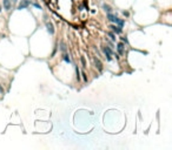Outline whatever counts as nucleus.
Instances as JSON below:
<instances>
[{
  "label": "nucleus",
  "mask_w": 172,
  "mask_h": 150,
  "mask_svg": "<svg viewBox=\"0 0 172 150\" xmlns=\"http://www.w3.org/2000/svg\"><path fill=\"white\" fill-rule=\"evenodd\" d=\"M101 52L104 53L106 60H107L109 62H110V61H112L113 51H112V48H111L110 46H101Z\"/></svg>",
  "instance_id": "nucleus-1"
},
{
  "label": "nucleus",
  "mask_w": 172,
  "mask_h": 150,
  "mask_svg": "<svg viewBox=\"0 0 172 150\" xmlns=\"http://www.w3.org/2000/svg\"><path fill=\"white\" fill-rule=\"evenodd\" d=\"M31 4H32L31 0H21V1L19 2V5H18V10H19V11L25 10V8H27Z\"/></svg>",
  "instance_id": "nucleus-2"
},
{
  "label": "nucleus",
  "mask_w": 172,
  "mask_h": 150,
  "mask_svg": "<svg viewBox=\"0 0 172 150\" xmlns=\"http://www.w3.org/2000/svg\"><path fill=\"white\" fill-rule=\"evenodd\" d=\"M117 52L119 55H124L125 54V44L124 42H118L117 44Z\"/></svg>",
  "instance_id": "nucleus-3"
},
{
  "label": "nucleus",
  "mask_w": 172,
  "mask_h": 150,
  "mask_svg": "<svg viewBox=\"0 0 172 150\" xmlns=\"http://www.w3.org/2000/svg\"><path fill=\"white\" fill-rule=\"evenodd\" d=\"M109 28H111V31H112L114 34H121V33H123V27H119V26H117V25H110Z\"/></svg>",
  "instance_id": "nucleus-4"
},
{
  "label": "nucleus",
  "mask_w": 172,
  "mask_h": 150,
  "mask_svg": "<svg viewBox=\"0 0 172 150\" xmlns=\"http://www.w3.org/2000/svg\"><path fill=\"white\" fill-rule=\"evenodd\" d=\"M2 8L7 11V12H10L11 11V8H12V2H11V0H2Z\"/></svg>",
  "instance_id": "nucleus-5"
},
{
  "label": "nucleus",
  "mask_w": 172,
  "mask_h": 150,
  "mask_svg": "<svg viewBox=\"0 0 172 150\" xmlns=\"http://www.w3.org/2000/svg\"><path fill=\"white\" fill-rule=\"evenodd\" d=\"M93 61H94V65H96V68L99 71V72H101L103 71V62L100 61L99 58H97V56H94L93 58Z\"/></svg>",
  "instance_id": "nucleus-6"
},
{
  "label": "nucleus",
  "mask_w": 172,
  "mask_h": 150,
  "mask_svg": "<svg viewBox=\"0 0 172 150\" xmlns=\"http://www.w3.org/2000/svg\"><path fill=\"white\" fill-rule=\"evenodd\" d=\"M46 29L51 35H53L54 32H55V31H54V26H53V24L51 21H46Z\"/></svg>",
  "instance_id": "nucleus-7"
},
{
  "label": "nucleus",
  "mask_w": 172,
  "mask_h": 150,
  "mask_svg": "<svg viewBox=\"0 0 172 150\" xmlns=\"http://www.w3.org/2000/svg\"><path fill=\"white\" fill-rule=\"evenodd\" d=\"M116 18H117V15L113 14L112 12H110V13L106 14V19L109 20L110 22H114V21H116Z\"/></svg>",
  "instance_id": "nucleus-8"
},
{
  "label": "nucleus",
  "mask_w": 172,
  "mask_h": 150,
  "mask_svg": "<svg viewBox=\"0 0 172 150\" xmlns=\"http://www.w3.org/2000/svg\"><path fill=\"white\" fill-rule=\"evenodd\" d=\"M114 24H116L117 26L123 27L124 25H125V20H124V19H119V18L117 17V18H116V21H114Z\"/></svg>",
  "instance_id": "nucleus-9"
},
{
  "label": "nucleus",
  "mask_w": 172,
  "mask_h": 150,
  "mask_svg": "<svg viewBox=\"0 0 172 150\" xmlns=\"http://www.w3.org/2000/svg\"><path fill=\"white\" fill-rule=\"evenodd\" d=\"M60 52L61 53H66L67 52V46L64 41H60Z\"/></svg>",
  "instance_id": "nucleus-10"
},
{
  "label": "nucleus",
  "mask_w": 172,
  "mask_h": 150,
  "mask_svg": "<svg viewBox=\"0 0 172 150\" xmlns=\"http://www.w3.org/2000/svg\"><path fill=\"white\" fill-rule=\"evenodd\" d=\"M63 60L66 62V63H71V59H70V55L67 54V53H63Z\"/></svg>",
  "instance_id": "nucleus-11"
},
{
  "label": "nucleus",
  "mask_w": 172,
  "mask_h": 150,
  "mask_svg": "<svg viewBox=\"0 0 172 150\" xmlns=\"http://www.w3.org/2000/svg\"><path fill=\"white\" fill-rule=\"evenodd\" d=\"M103 10L105 11L106 13H110V12H112V7L110 6V5H107V4H103Z\"/></svg>",
  "instance_id": "nucleus-12"
},
{
  "label": "nucleus",
  "mask_w": 172,
  "mask_h": 150,
  "mask_svg": "<svg viewBox=\"0 0 172 150\" xmlns=\"http://www.w3.org/2000/svg\"><path fill=\"white\" fill-rule=\"evenodd\" d=\"M107 35H109V37L111 38V40H112L113 42H116V40H117V38H116V34H114V33H113L112 31H111V32H107Z\"/></svg>",
  "instance_id": "nucleus-13"
},
{
  "label": "nucleus",
  "mask_w": 172,
  "mask_h": 150,
  "mask_svg": "<svg viewBox=\"0 0 172 150\" xmlns=\"http://www.w3.org/2000/svg\"><path fill=\"white\" fill-rule=\"evenodd\" d=\"M76 74H77V80L79 81L80 80V71H79V67L76 66Z\"/></svg>",
  "instance_id": "nucleus-14"
},
{
  "label": "nucleus",
  "mask_w": 172,
  "mask_h": 150,
  "mask_svg": "<svg viewBox=\"0 0 172 150\" xmlns=\"http://www.w3.org/2000/svg\"><path fill=\"white\" fill-rule=\"evenodd\" d=\"M81 78H83V80H84L85 82H87V81H88V78H87V74H86L85 72H81Z\"/></svg>",
  "instance_id": "nucleus-15"
},
{
  "label": "nucleus",
  "mask_w": 172,
  "mask_h": 150,
  "mask_svg": "<svg viewBox=\"0 0 172 150\" xmlns=\"http://www.w3.org/2000/svg\"><path fill=\"white\" fill-rule=\"evenodd\" d=\"M80 61H81V65H83V68H86V61L84 56H80Z\"/></svg>",
  "instance_id": "nucleus-16"
},
{
  "label": "nucleus",
  "mask_w": 172,
  "mask_h": 150,
  "mask_svg": "<svg viewBox=\"0 0 172 150\" xmlns=\"http://www.w3.org/2000/svg\"><path fill=\"white\" fill-rule=\"evenodd\" d=\"M120 40H121V42H124L125 45H129V40H127V38H126V37H121V38H120Z\"/></svg>",
  "instance_id": "nucleus-17"
},
{
  "label": "nucleus",
  "mask_w": 172,
  "mask_h": 150,
  "mask_svg": "<svg viewBox=\"0 0 172 150\" xmlns=\"http://www.w3.org/2000/svg\"><path fill=\"white\" fill-rule=\"evenodd\" d=\"M31 5H33L34 7H37V8H39V10H41V6H40L39 2H32Z\"/></svg>",
  "instance_id": "nucleus-18"
},
{
  "label": "nucleus",
  "mask_w": 172,
  "mask_h": 150,
  "mask_svg": "<svg viewBox=\"0 0 172 150\" xmlns=\"http://www.w3.org/2000/svg\"><path fill=\"white\" fill-rule=\"evenodd\" d=\"M106 44H107V45L110 46L111 48H112V47H113V42H112V41H110V40H107V39H106Z\"/></svg>",
  "instance_id": "nucleus-19"
},
{
  "label": "nucleus",
  "mask_w": 172,
  "mask_h": 150,
  "mask_svg": "<svg viewBox=\"0 0 172 150\" xmlns=\"http://www.w3.org/2000/svg\"><path fill=\"white\" fill-rule=\"evenodd\" d=\"M123 14H124L125 17H129V15H130V13H129L127 11H123Z\"/></svg>",
  "instance_id": "nucleus-20"
},
{
  "label": "nucleus",
  "mask_w": 172,
  "mask_h": 150,
  "mask_svg": "<svg viewBox=\"0 0 172 150\" xmlns=\"http://www.w3.org/2000/svg\"><path fill=\"white\" fill-rule=\"evenodd\" d=\"M0 94H4V88L1 87V85H0Z\"/></svg>",
  "instance_id": "nucleus-21"
},
{
  "label": "nucleus",
  "mask_w": 172,
  "mask_h": 150,
  "mask_svg": "<svg viewBox=\"0 0 172 150\" xmlns=\"http://www.w3.org/2000/svg\"><path fill=\"white\" fill-rule=\"evenodd\" d=\"M11 2H12V4H17V2H18V0H11Z\"/></svg>",
  "instance_id": "nucleus-22"
},
{
  "label": "nucleus",
  "mask_w": 172,
  "mask_h": 150,
  "mask_svg": "<svg viewBox=\"0 0 172 150\" xmlns=\"http://www.w3.org/2000/svg\"><path fill=\"white\" fill-rule=\"evenodd\" d=\"M1 12H2V5L0 4V13H1Z\"/></svg>",
  "instance_id": "nucleus-23"
}]
</instances>
